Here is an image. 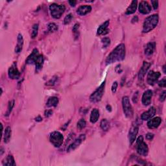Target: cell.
I'll use <instances>...</instances> for the list:
<instances>
[{
    "instance_id": "cell-1",
    "label": "cell",
    "mask_w": 166,
    "mask_h": 166,
    "mask_svg": "<svg viewBox=\"0 0 166 166\" xmlns=\"http://www.w3.org/2000/svg\"><path fill=\"white\" fill-rule=\"evenodd\" d=\"M125 44H121L112 50L106 59V64H111L117 62H120L124 60L125 57Z\"/></svg>"
},
{
    "instance_id": "cell-2",
    "label": "cell",
    "mask_w": 166,
    "mask_h": 166,
    "mask_svg": "<svg viewBox=\"0 0 166 166\" xmlns=\"http://www.w3.org/2000/svg\"><path fill=\"white\" fill-rule=\"evenodd\" d=\"M159 16L158 15H153L147 17L143 23V32L149 33L155 28L158 24Z\"/></svg>"
},
{
    "instance_id": "cell-3",
    "label": "cell",
    "mask_w": 166,
    "mask_h": 166,
    "mask_svg": "<svg viewBox=\"0 0 166 166\" xmlns=\"http://www.w3.org/2000/svg\"><path fill=\"white\" fill-rule=\"evenodd\" d=\"M49 10L53 18L55 19H59L61 18L62 15L65 11L66 7L64 5L53 3L49 6Z\"/></svg>"
},
{
    "instance_id": "cell-4",
    "label": "cell",
    "mask_w": 166,
    "mask_h": 166,
    "mask_svg": "<svg viewBox=\"0 0 166 166\" xmlns=\"http://www.w3.org/2000/svg\"><path fill=\"white\" fill-rule=\"evenodd\" d=\"M137 145V153L139 155L143 156H147L149 153V148L147 145L144 142L143 137L140 136L136 140Z\"/></svg>"
},
{
    "instance_id": "cell-5",
    "label": "cell",
    "mask_w": 166,
    "mask_h": 166,
    "mask_svg": "<svg viewBox=\"0 0 166 166\" xmlns=\"http://www.w3.org/2000/svg\"><path fill=\"white\" fill-rule=\"evenodd\" d=\"M105 81L101 84L99 87H98L95 90L90 97V100L92 103H97L102 99L103 96L104 92H105Z\"/></svg>"
},
{
    "instance_id": "cell-6",
    "label": "cell",
    "mask_w": 166,
    "mask_h": 166,
    "mask_svg": "<svg viewBox=\"0 0 166 166\" xmlns=\"http://www.w3.org/2000/svg\"><path fill=\"white\" fill-rule=\"evenodd\" d=\"M50 142L55 147H60L64 142V136L60 132L54 131L51 133L49 136Z\"/></svg>"
},
{
    "instance_id": "cell-7",
    "label": "cell",
    "mask_w": 166,
    "mask_h": 166,
    "mask_svg": "<svg viewBox=\"0 0 166 166\" xmlns=\"http://www.w3.org/2000/svg\"><path fill=\"white\" fill-rule=\"evenodd\" d=\"M122 105L123 112H124L125 116L128 118L133 117L134 115V111L130 102V99H129V98L127 96L123 97Z\"/></svg>"
},
{
    "instance_id": "cell-8",
    "label": "cell",
    "mask_w": 166,
    "mask_h": 166,
    "mask_svg": "<svg viewBox=\"0 0 166 166\" xmlns=\"http://www.w3.org/2000/svg\"><path fill=\"white\" fill-rule=\"evenodd\" d=\"M85 138H86L85 134H81L77 139L75 140V141L74 142H72L71 144L69 145V147L67 149V153H69V152L74 151L77 147H79V145L83 143V142L84 141Z\"/></svg>"
},
{
    "instance_id": "cell-9",
    "label": "cell",
    "mask_w": 166,
    "mask_h": 166,
    "mask_svg": "<svg viewBox=\"0 0 166 166\" xmlns=\"http://www.w3.org/2000/svg\"><path fill=\"white\" fill-rule=\"evenodd\" d=\"M8 75L10 78H12V79H18L20 77V72H19L18 67H17V64L15 62L8 69Z\"/></svg>"
},
{
    "instance_id": "cell-10",
    "label": "cell",
    "mask_w": 166,
    "mask_h": 166,
    "mask_svg": "<svg viewBox=\"0 0 166 166\" xmlns=\"http://www.w3.org/2000/svg\"><path fill=\"white\" fill-rule=\"evenodd\" d=\"M161 74L160 72H155L154 71H149L147 75V83L150 85H154L160 78Z\"/></svg>"
},
{
    "instance_id": "cell-11",
    "label": "cell",
    "mask_w": 166,
    "mask_h": 166,
    "mask_svg": "<svg viewBox=\"0 0 166 166\" xmlns=\"http://www.w3.org/2000/svg\"><path fill=\"white\" fill-rule=\"evenodd\" d=\"M139 131V127L138 126L136 125H134L132 126L130 131H129L128 133V137H129V142H130L131 144H133L136 140L137 134L138 133Z\"/></svg>"
},
{
    "instance_id": "cell-12",
    "label": "cell",
    "mask_w": 166,
    "mask_h": 166,
    "mask_svg": "<svg viewBox=\"0 0 166 166\" xmlns=\"http://www.w3.org/2000/svg\"><path fill=\"white\" fill-rule=\"evenodd\" d=\"M152 97H153V92L151 90H147L143 93L142 99L143 105L145 106L149 105L151 103Z\"/></svg>"
},
{
    "instance_id": "cell-13",
    "label": "cell",
    "mask_w": 166,
    "mask_h": 166,
    "mask_svg": "<svg viewBox=\"0 0 166 166\" xmlns=\"http://www.w3.org/2000/svg\"><path fill=\"white\" fill-rule=\"evenodd\" d=\"M39 56H40V54H39L38 50L35 48L33 50V51L31 53L29 57H27V60H26V64H33L36 63V60L38 58Z\"/></svg>"
},
{
    "instance_id": "cell-14",
    "label": "cell",
    "mask_w": 166,
    "mask_h": 166,
    "mask_svg": "<svg viewBox=\"0 0 166 166\" xmlns=\"http://www.w3.org/2000/svg\"><path fill=\"white\" fill-rule=\"evenodd\" d=\"M139 11L143 15H147L151 11V7L147 1H142L139 5Z\"/></svg>"
},
{
    "instance_id": "cell-15",
    "label": "cell",
    "mask_w": 166,
    "mask_h": 166,
    "mask_svg": "<svg viewBox=\"0 0 166 166\" xmlns=\"http://www.w3.org/2000/svg\"><path fill=\"white\" fill-rule=\"evenodd\" d=\"M156 108H154V106H151L147 111L143 112V113L142 114L141 119L143 121L150 119L154 116V115L156 114Z\"/></svg>"
},
{
    "instance_id": "cell-16",
    "label": "cell",
    "mask_w": 166,
    "mask_h": 166,
    "mask_svg": "<svg viewBox=\"0 0 166 166\" xmlns=\"http://www.w3.org/2000/svg\"><path fill=\"white\" fill-rule=\"evenodd\" d=\"M162 119L160 117H155L154 118H151L147 123V126L149 128L154 129L158 128L161 124Z\"/></svg>"
},
{
    "instance_id": "cell-17",
    "label": "cell",
    "mask_w": 166,
    "mask_h": 166,
    "mask_svg": "<svg viewBox=\"0 0 166 166\" xmlns=\"http://www.w3.org/2000/svg\"><path fill=\"white\" fill-rule=\"evenodd\" d=\"M151 65V64L149 63H147V62H145V61L143 62V65L141 67V69H140L139 74H138V78H139L140 80L143 79V78H144L145 74H147L148 69H149Z\"/></svg>"
},
{
    "instance_id": "cell-18",
    "label": "cell",
    "mask_w": 166,
    "mask_h": 166,
    "mask_svg": "<svg viewBox=\"0 0 166 166\" xmlns=\"http://www.w3.org/2000/svg\"><path fill=\"white\" fill-rule=\"evenodd\" d=\"M92 10V7L90 5H82L78 8L77 13L80 16H84L90 13Z\"/></svg>"
},
{
    "instance_id": "cell-19",
    "label": "cell",
    "mask_w": 166,
    "mask_h": 166,
    "mask_svg": "<svg viewBox=\"0 0 166 166\" xmlns=\"http://www.w3.org/2000/svg\"><path fill=\"white\" fill-rule=\"evenodd\" d=\"M17 44L15 48V52L16 53H19L22 51L24 46V38L21 33H19L18 35V38H17Z\"/></svg>"
},
{
    "instance_id": "cell-20",
    "label": "cell",
    "mask_w": 166,
    "mask_h": 166,
    "mask_svg": "<svg viewBox=\"0 0 166 166\" xmlns=\"http://www.w3.org/2000/svg\"><path fill=\"white\" fill-rule=\"evenodd\" d=\"M156 43L155 42H150L148 43L145 47V54L147 56H151L153 54L155 50Z\"/></svg>"
},
{
    "instance_id": "cell-21",
    "label": "cell",
    "mask_w": 166,
    "mask_h": 166,
    "mask_svg": "<svg viewBox=\"0 0 166 166\" xmlns=\"http://www.w3.org/2000/svg\"><path fill=\"white\" fill-rule=\"evenodd\" d=\"M137 4H138V1H136V0H134V1H132L131 5H129L127 8H126L125 13L126 15H132V14H134L135 12H136L138 6Z\"/></svg>"
},
{
    "instance_id": "cell-22",
    "label": "cell",
    "mask_w": 166,
    "mask_h": 166,
    "mask_svg": "<svg viewBox=\"0 0 166 166\" xmlns=\"http://www.w3.org/2000/svg\"><path fill=\"white\" fill-rule=\"evenodd\" d=\"M2 164L3 165H7V166H13L16 165L15 160L14 157L12 155H8L6 158H5L2 162Z\"/></svg>"
},
{
    "instance_id": "cell-23",
    "label": "cell",
    "mask_w": 166,
    "mask_h": 166,
    "mask_svg": "<svg viewBox=\"0 0 166 166\" xmlns=\"http://www.w3.org/2000/svg\"><path fill=\"white\" fill-rule=\"evenodd\" d=\"M99 118V111L98 110L97 108H94L91 112L90 114V122L92 123H96L98 119Z\"/></svg>"
},
{
    "instance_id": "cell-24",
    "label": "cell",
    "mask_w": 166,
    "mask_h": 166,
    "mask_svg": "<svg viewBox=\"0 0 166 166\" xmlns=\"http://www.w3.org/2000/svg\"><path fill=\"white\" fill-rule=\"evenodd\" d=\"M109 24H110L109 20H107L105 22H104L103 24H101L97 29V35H103V34H105V31H106V30H107V28L108 27Z\"/></svg>"
},
{
    "instance_id": "cell-25",
    "label": "cell",
    "mask_w": 166,
    "mask_h": 166,
    "mask_svg": "<svg viewBox=\"0 0 166 166\" xmlns=\"http://www.w3.org/2000/svg\"><path fill=\"white\" fill-rule=\"evenodd\" d=\"M58 103V99L57 97H51L47 101L46 103L47 107H55L57 106Z\"/></svg>"
},
{
    "instance_id": "cell-26",
    "label": "cell",
    "mask_w": 166,
    "mask_h": 166,
    "mask_svg": "<svg viewBox=\"0 0 166 166\" xmlns=\"http://www.w3.org/2000/svg\"><path fill=\"white\" fill-rule=\"evenodd\" d=\"M44 64V57L43 55H40L38 58L36 60L35 65H36V72H38L40 71V70L42 68V66H43Z\"/></svg>"
},
{
    "instance_id": "cell-27",
    "label": "cell",
    "mask_w": 166,
    "mask_h": 166,
    "mask_svg": "<svg viewBox=\"0 0 166 166\" xmlns=\"http://www.w3.org/2000/svg\"><path fill=\"white\" fill-rule=\"evenodd\" d=\"M11 133H12V131H11V128L10 126H7V127H6L3 135V140H4V142L5 143H7L10 141L11 137Z\"/></svg>"
},
{
    "instance_id": "cell-28",
    "label": "cell",
    "mask_w": 166,
    "mask_h": 166,
    "mask_svg": "<svg viewBox=\"0 0 166 166\" xmlns=\"http://www.w3.org/2000/svg\"><path fill=\"white\" fill-rule=\"evenodd\" d=\"M100 125H101V128H102L104 131H107L110 127V124H109L108 121L106 119H104L101 121Z\"/></svg>"
},
{
    "instance_id": "cell-29",
    "label": "cell",
    "mask_w": 166,
    "mask_h": 166,
    "mask_svg": "<svg viewBox=\"0 0 166 166\" xmlns=\"http://www.w3.org/2000/svg\"><path fill=\"white\" fill-rule=\"evenodd\" d=\"M14 106H15V101L12 100V101H9V103H8V105L7 111L6 112V114H5V116H9L11 113V112H12V110H13V108Z\"/></svg>"
},
{
    "instance_id": "cell-30",
    "label": "cell",
    "mask_w": 166,
    "mask_h": 166,
    "mask_svg": "<svg viewBox=\"0 0 166 166\" xmlns=\"http://www.w3.org/2000/svg\"><path fill=\"white\" fill-rule=\"evenodd\" d=\"M38 24H35L32 28V33H31V37L32 38H35L38 35Z\"/></svg>"
},
{
    "instance_id": "cell-31",
    "label": "cell",
    "mask_w": 166,
    "mask_h": 166,
    "mask_svg": "<svg viewBox=\"0 0 166 166\" xmlns=\"http://www.w3.org/2000/svg\"><path fill=\"white\" fill-rule=\"evenodd\" d=\"M86 125V122L84 119H81L77 123V128L79 129V130H82L84 128H85Z\"/></svg>"
},
{
    "instance_id": "cell-32",
    "label": "cell",
    "mask_w": 166,
    "mask_h": 166,
    "mask_svg": "<svg viewBox=\"0 0 166 166\" xmlns=\"http://www.w3.org/2000/svg\"><path fill=\"white\" fill-rule=\"evenodd\" d=\"M48 30L50 32H51V33H53V32H55V31H57L58 30V26H57V25L55 24V23H50L49 25H48Z\"/></svg>"
},
{
    "instance_id": "cell-33",
    "label": "cell",
    "mask_w": 166,
    "mask_h": 166,
    "mask_svg": "<svg viewBox=\"0 0 166 166\" xmlns=\"http://www.w3.org/2000/svg\"><path fill=\"white\" fill-rule=\"evenodd\" d=\"M102 44L103 48H106L110 44V40L109 38H104L102 40Z\"/></svg>"
},
{
    "instance_id": "cell-34",
    "label": "cell",
    "mask_w": 166,
    "mask_h": 166,
    "mask_svg": "<svg viewBox=\"0 0 166 166\" xmlns=\"http://www.w3.org/2000/svg\"><path fill=\"white\" fill-rule=\"evenodd\" d=\"M73 18V15H72V14H69V15H67L66 17H65V18H64V23L65 25H67V24H69L70 22H71L72 21V19Z\"/></svg>"
},
{
    "instance_id": "cell-35",
    "label": "cell",
    "mask_w": 166,
    "mask_h": 166,
    "mask_svg": "<svg viewBox=\"0 0 166 166\" xmlns=\"http://www.w3.org/2000/svg\"><path fill=\"white\" fill-rule=\"evenodd\" d=\"M57 77H53L51 79L48 83H47V85H48V86H53L54 84L56 83V82H57Z\"/></svg>"
},
{
    "instance_id": "cell-36",
    "label": "cell",
    "mask_w": 166,
    "mask_h": 166,
    "mask_svg": "<svg viewBox=\"0 0 166 166\" xmlns=\"http://www.w3.org/2000/svg\"><path fill=\"white\" fill-rule=\"evenodd\" d=\"M158 85L160 87H162V88H165L166 86V78L164 77V78L160 81L158 83Z\"/></svg>"
},
{
    "instance_id": "cell-37",
    "label": "cell",
    "mask_w": 166,
    "mask_h": 166,
    "mask_svg": "<svg viewBox=\"0 0 166 166\" xmlns=\"http://www.w3.org/2000/svg\"><path fill=\"white\" fill-rule=\"evenodd\" d=\"M117 86H118V83H117V82H116H116H114L113 83V84H112V88H111L112 92L113 93H116L117 91Z\"/></svg>"
},
{
    "instance_id": "cell-38",
    "label": "cell",
    "mask_w": 166,
    "mask_h": 166,
    "mask_svg": "<svg viewBox=\"0 0 166 166\" xmlns=\"http://www.w3.org/2000/svg\"><path fill=\"white\" fill-rule=\"evenodd\" d=\"M78 29H79V24H75V25L74 26V28H73V32H74L75 35V34H78Z\"/></svg>"
},
{
    "instance_id": "cell-39",
    "label": "cell",
    "mask_w": 166,
    "mask_h": 166,
    "mask_svg": "<svg viewBox=\"0 0 166 166\" xmlns=\"http://www.w3.org/2000/svg\"><path fill=\"white\" fill-rule=\"evenodd\" d=\"M165 97H166V91H164L163 92L161 95H160V101H161V102H164L165 99Z\"/></svg>"
},
{
    "instance_id": "cell-40",
    "label": "cell",
    "mask_w": 166,
    "mask_h": 166,
    "mask_svg": "<svg viewBox=\"0 0 166 166\" xmlns=\"http://www.w3.org/2000/svg\"><path fill=\"white\" fill-rule=\"evenodd\" d=\"M151 3H152V5H153L154 9V10L157 9L158 7V1H152Z\"/></svg>"
},
{
    "instance_id": "cell-41",
    "label": "cell",
    "mask_w": 166,
    "mask_h": 166,
    "mask_svg": "<svg viewBox=\"0 0 166 166\" xmlns=\"http://www.w3.org/2000/svg\"><path fill=\"white\" fill-rule=\"evenodd\" d=\"M146 139H147V140H152L153 139V138H154V134L153 133H147V134H146Z\"/></svg>"
},
{
    "instance_id": "cell-42",
    "label": "cell",
    "mask_w": 166,
    "mask_h": 166,
    "mask_svg": "<svg viewBox=\"0 0 166 166\" xmlns=\"http://www.w3.org/2000/svg\"><path fill=\"white\" fill-rule=\"evenodd\" d=\"M138 92H136V94H134V96H133V102L134 103H136L137 102H138Z\"/></svg>"
},
{
    "instance_id": "cell-43",
    "label": "cell",
    "mask_w": 166,
    "mask_h": 166,
    "mask_svg": "<svg viewBox=\"0 0 166 166\" xmlns=\"http://www.w3.org/2000/svg\"><path fill=\"white\" fill-rule=\"evenodd\" d=\"M52 113L53 112L51 110H46L45 112V116H46V117H49L50 116H51Z\"/></svg>"
},
{
    "instance_id": "cell-44",
    "label": "cell",
    "mask_w": 166,
    "mask_h": 166,
    "mask_svg": "<svg viewBox=\"0 0 166 166\" xmlns=\"http://www.w3.org/2000/svg\"><path fill=\"white\" fill-rule=\"evenodd\" d=\"M138 21V18L137 16H134L133 18L132 19V23H133V24L136 23V22H137Z\"/></svg>"
},
{
    "instance_id": "cell-45",
    "label": "cell",
    "mask_w": 166,
    "mask_h": 166,
    "mask_svg": "<svg viewBox=\"0 0 166 166\" xmlns=\"http://www.w3.org/2000/svg\"><path fill=\"white\" fill-rule=\"evenodd\" d=\"M69 3L70 4L72 7H75L76 3H77V1H75V0H73V1H69Z\"/></svg>"
},
{
    "instance_id": "cell-46",
    "label": "cell",
    "mask_w": 166,
    "mask_h": 166,
    "mask_svg": "<svg viewBox=\"0 0 166 166\" xmlns=\"http://www.w3.org/2000/svg\"><path fill=\"white\" fill-rule=\"evenodd\" d=\"M35 121H36V122H42V118L40 116H38L37 117L35 118Z\"/></svg>"
},
{
    "instance_id": "cell-47",
    "label": "cell",
    "mask_w": 166,
    "mask_h": 166,
    "mask_svg": "<svg viewBox=\"0 0 166 166\" xmlns=\"http://www.w3.org/2000/svg\"><path fill=\"white\" fill-rule=\"evenodd\" d=\"M106 108H107V110L111 112V106L110 105H107L106 106Z\"/></svg>"
},
{
    "instance_id": "cell-48",
    "label": "cell",
    "mask_w": 166,
    "mask_h": 166,
    "mask_svg": "<svg viewBox=\"0 0 166 166\" xmlns=\"http://www.w3.org/2000/svg\"><path fill=\"white\" fill-rule=\"evenodd\" d=\"M163 70H164V74H165V73H166V72H165V65H164V66H163Z\"/></svg>"
}]
</instances>
